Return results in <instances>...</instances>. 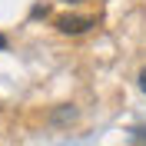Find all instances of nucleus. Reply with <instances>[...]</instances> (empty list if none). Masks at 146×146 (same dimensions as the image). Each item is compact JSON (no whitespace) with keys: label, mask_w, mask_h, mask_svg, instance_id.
<instances>
[{"label":"nucleus","mask_w":146,"mask_h":146,"mask_svg":"<svg viewBox=\"0 0 146 146\" xmlns=\"http://www.w3.org/2000/svg\"><path fill=\"white\" fill-rule=\"evenodd\" d=\"M139 90L146 93V66H143V70H139Z\"/></svg>","instance_id":"obj_2"},{"label":"nucleus","mask_w":146,"mask_h":146,"mask_svg":"<svg viewBox=\"0 0 146 146\" xmlns=\"http://www.w3.org/2000/svg\"><path fill=\"white\" fill-rule=\"evenodd\" d=\"M3 46H7V36H3V33H0V50H3Z\"/></svg>","instance_id":"obj_4"},{"label":"nucleus","mask_w":146,"mask_h":146,"mask_svg":"<svg viewBox=\"0 0 146 146\" xmlns=\"http://www.w3.org/2000/svg\"><path fill=\"white\" fill-rule=\"evenodd\" d=\"M133 139H146V129H133Z\"/></svg>","instance_id":"obj_3"},{"label":"nucleus","mask_w":146,"mask_h":146,"mask_svg":"<svg viewBox=\"0 0 146 146\" xmlns=\"http://www.w3.org/2000/svg\"><path fill=\"white\" fill-rule=\"evenodd\" d=\"M53 27L60 30V33L76 36V33H86L90 27H96V20H93V17H76V13H63V17L53 20Z\"/></svg>","instance_id":"obj_1"}]
</instances>
